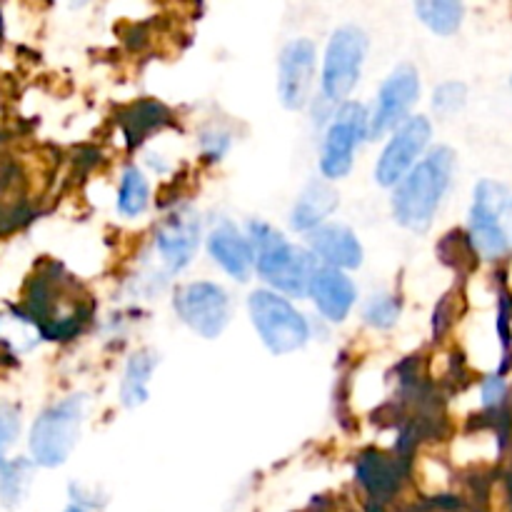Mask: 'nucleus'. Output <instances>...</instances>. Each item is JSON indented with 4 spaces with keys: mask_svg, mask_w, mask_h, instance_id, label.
<instances>
[{
    "mask_svg": "<svg viewBox=\"0 0 512 512\" xmlns=\"http://www.w3.org/2000/svg\"><path fill=\"white\" fill-rule=\"evenodd\" d=\"M455 153L450 148H435L425 160H420L403 178L393 195V213L403 228L423 233L430 228L453 178Z\"/></svg>",
    "mask_w": 512,
    "mask_h": 512,
    "instance_id": "1",
    "label": "nucleus"
},
{
    "mask_svg": "<svg viewBox=\"0 0 512 512\" xmlns=\"http://www.w3.org/2000/svg\"><path fill=\"white\" fill-rule=\"evenodd\" d=\"M250 240H253L255 263L258 273L288 295H308L313 275L318 273L313 253L290 245L278 230L265 223H250Z\"/></svg>",
    "mask_w": 512,
    "mask_h": 512,
    "instance_id": "2",
    "label": "nucleus"
},
{
    "mask_svg": "<svg viewBox=\"0 0 512 512\" xmlns=\"http://www.w3.org/2000/svg\"><path fill=\"white\" fill-rule=\"evenodd\" d=\"M85 400L83 395H73L60 403L50 405L35 420L33 433H30V453L35 463L43 468H58L73 453L78 443L80 423H83Z\"/></svg>",
    "mask_w": 512,
    "mask_h": 512,
    "instance_id": "3",
    "label": "nucleus"
},
{
    "mask_svg": "<svg viewBox=\"0 0 512 512\" xmlns=\"http://www.w3.org/2000/svg\"><path fill=\"white\" fill-rule=\"evenodd\" d=\"M250 318L270 353H293L308 343L310 330L303 315L270 290H255L250 295Z\"/></svg>",
    "mask_w": 512,
    "mask_h": 512,
    "instance_id": "4",
    "label": "nucleus"
},
{
    "mask_svg": "<svg viewBox=\"0 0 512 512\" xmlns=\"http://www.w3.org/2000/svg\"><path fill=\"white\" fill-rule=\"evenodd\" d=\"M365 50H368V38L363 30L355 25L335 30L323 65V98L328 103L348 98L350 90L355 88L360 68H363Z\"/></svg>",
    "mask_w": 512,
    "mask_h": 512,
    "instance_id": "5",
    "label": "nucleus"
},
{
    "mask_svg": "<svg viewBox=\"0 0 512 512\" xmlns=\"http://www.w3.org/2000/svg\"><path fill=\"white\" fill-rule=\"evenodd\" d=\"M370 118L365 108L358 103H345L335 113L333 125L325 135L323 158H320V170L325 178H343L353 168V155L360 140L368 138Z\"/></svg>",
    "mask_w": 512,
    "mask_h": 512,
    "instance_id": "6",
    "label": "nucleus"
},
{
    "mask_svg": "<svg viewBox=\"0 0 512 512\" xmlns=\"http://www.w3.org/2000/svg\"><path fill=\"white\" fill-rule=\"evenodd\" d=\"M175 310L203 338H218L230 320L228 295L215 283H190L175 293Z\"/></svg>",
    "mask_w": 512,
    "mask_h": 512,
    "instance_id": "7",
    "label": "nucleus"
},
{
    "mask_svg": "<svg viewBox=\"0 0 512 512\" xmlns=\"http://www.w3.org/2000/svg\"><path fill=\"white\" fill-rule=\"evenodd\" d=\"M510 200V190L495 180H483L475 188V203L470 210V228H473V240L485 255L498 258L508 253L510 243L500 228V213Z\"/></svg>",
    "mask_w": 512,
    "mask_h": 512,
    "instance_id": "8",
    "label": "nucleus"
},
{
    "mask_svg": "<svg viewBox=\"0 0 512 512\" xmlns=\"http://www.w3.org/2000/svg\"><path fill=\"white\" fill-rule=\"evenodd\" d=\"M418 93L420 75L413 65H400L398 70H393V75L380 88L378 105H375V113L368 125V138L378 140L393 128H398L405 115H408V110L413 108Z\"/></svg>",
    "mask_w": 512,
    "mask_h": 512,
    "instance_id": "9",
    "label": "nucleus"
},
{
    "mask_svg": "<svg viewBox=\"0 0 512 512\" xmlns=\"http://www.w3.org/2000/svg\"><path fill=\"white\" fill-rule=\"evenodd\" d=\"M428 140H430L428 118L405 120V123L398 128V133L393 135V140L388 143V148H385L383 155H380L378 168H375V180H378L383 188L403 183L405 173L413 168L415 158L423 153Z\"/></svg>",
    "mask_w": 512,
    "mask_h": 512,
    "instance_id": "10",
    "label": "nucleus"
},
{
    "mask_svg": "<svg viewBox=\"0 0 512 512\" xmlns=\"http://www.w3.org/2000/svg\"><path fill=\"white\" fill-rule=\"evenodd\" d=\"M315 73V45L310 40H290L280 53L278 63V93L288 110H300L308 105Z\"/></svg>",
    "mask_w": 512,
    "mask_h": 512,
    "instance_id": "11",
    "label": "nucleus"
},
{
    "mask_svg": "<svg viewBox=\"0 0 512 512\" xmlns=\"http://www.w3.org/2000/svg\"><path fill=\"white\" fill-rule=\"evenodd\" d=\"M198 240L200 223L193 213H175L173 218H168L160 225L158 235H155L158 253L163 255L165 265H168L173 273L188 268L195 250H198Z\"/></svg>",
    "mask_w": 512,
    "mask_h": 512,
    "instance_id": "12",
    "label": "nucleus"
},
{
    "mask_svg": "<svg viewBox=\"0 0 512 512\" xmlns=\"http://www.w3.org/2000/svg\"><path fill=\"white\" fill-rule=\"evenodd\" d=\"M310 295L320 313L333 323L348 318L350 308L355 303V285L343 270L338 268H318L310 283Z\"/></svg>",
    "mask_w": 512,
    "mask_h": 512,
    "instance_id": "13",
    "label": "nucleus"
},
{
    "mask_svg": "<svg viewBox=\"0 0 512 512\" xmlns=\"http://www.w3.org/2000/svg\"><path fill=\"white\" fill-rule=\"evenodd\" d=\"M208 250L213 255L215 263L235 280H248L250 270H253L255 263V253L253 245L248 240H243L238 235V230L233 225H220L210 233L208 240Z\"/></svg>",
    "mask_w": 512,
    "mask_h": 512,
    "instance_id": "14",
    "label": "nucleus"
},
{
    "mask_svg": "<svg viewBox=\"0 0 512 512\" xmlns=\"http://www.w3.org/2000/svg\"><path fill=\"white\" fill-rule=\"evenodd\" d=\"M310 245L323 260H328L330 268H358L363 263V248L353 230L345 225H323V228L310 233Z\"/></svg>",
    "mask_w": 512,
    "mask_h": 512,
    "instance_id": "15",
    "label": "nucleus"
},
{
    "mask_svg": "<svg viewBox=\"0 0 512 512\" xmlns=\"http://www.w3.org/2000/svg\"><path fill=\"white\" fill-rule=\"evenodd\" d=\"M335 208H338V193H335L333 185H328L325 180H310L300 193L298 203H295L290 223L295 230H310L320 220L328 218Z\"/></svg>",
    "mask_w": 512,
    "mask_h": 512,
    "instance_id": "16",
    "label": "nucleus"
},
{
    "mask_svg": "<svg viewBox=\"0 0 512 512\" xmlns=\"http://www.w3.org/2000/svg\"><path fill=\"white\" fill-rule=\"evenodd\" d=\"M155 368H158V355L153 350H140L130 358L123 388H120V400H123L125 408H138L148 400V380Z\"/></svg>",
    "mask_w": 512,
    "mask_h": 512,
    "instance_id": "17",
    "label": "nucleus"
},
{
    "mask_svg": "<svg viewBox=\"0 0 512 512\" xmlns=\"http://www.w3.org/2000/svg\"><path fill=\"white\" fill-rule=\"evenodd\" d=\"M415 13L423 18V23L430 30L440 35H450L458 30L460 20H463V5L460 3H445V0H433V3H418Z\"/></svg>",
    "mask_w": 512,
    "mask_h": 512,
    "instance_id": "18",
    "label": "nucleus"
},
{
    "mask_svg": "<svg viewBox=\"0 0 512 512\" xmlns=\"http://www.w3.org/2000/svg\"><path fill=\"white\" fill-rule=\"evenodd\" d=\"M148 208V183H145L143 173L138 168H128L120 180V195H118V210L128 218L140 215Z\"/></svg>",
    "mask_w": 512,
    "mask_h": 512,
    "instance_id": "19",
    "label": "nucleus"
},
{
    "mask_svg": "<svg viewBox=\"0 0 512 512\" xmlns=\"http://www.w3.org/2000/svg\"><path fill=\"white\" fill-rule=\"evenodd\" d=\"M28 473H30V465L23 463V460H20V463L5 465L3 473H0V498H3L5 505L18 503Z\"/></svg>",
    "mask_w": 512,
    "mask_h": 512,
    "instance_id": "20",
    "label": "nucleus"
},
{
    "mask_svg": "<svg viewBox=\"0 0 512 512\" xmlns=\"http://www.w3.org/2000/svg\"><path fill=\"white\" fill-rule=\"evenodd\" d=\"M398 315V300L390 298V295H375V298H370V303L365 305V320H368L373 328H390V325H395Z\"/></svg>",
    "mask_w": 512,
    "mask_h": 512,
    "instance_id": "21",
    "label": "nucleus"
},
{
    "mask_svg": "<svg viewBox=\"0 0 512 512\" xmlns=\"http://www.w3.org/2000/svg\"><path fill=\"white\" fill-rule=\"evenodd\" d=\"M465 100V85L463 83H445L435 90L433 105L438 113L448 115L453 110H458Z\"/></svg>",
    "mask_w": 512,
    "mask_h": 512,
    "instance_id": "22",
    "label": "nucleus"
},
{
    "mask_svg": "<svg viewBox=\"0 0 512 512\" xmlns=\"http://www.w3.org/2000/svg\"><path fill=\"white\" fill-rule=\"evenodd\" d=\"M20 430V413L8 403H0V450L15 440Z\"/></svg>",
    "mask_w": 512,
    "mask_h": 512,
    "instance_id": "23",
    "label": "nucleus"
},
{
    "mask_svg": "<svg viewBox=\"0 0 512 512\" xmlns=\"http://www.w3.org/2000/svg\"><path fill=\"white\" fill-rule=\"evenodd\" d=\"M503 395H505V383H503V380H500V378H490L488 383H485V390H483L485 403L495 405L500 398H503Z\"/></svg>",
    "mask_w": 512,
    "mask_h": 512,
    "instance_id": "24",
    "label": "nucleus"
},
{
    "mask_svg": "<svg viewBox=\"0 0 512 512\" xmlns=\"http://www.w3.org/2000/svg\"><path fill=\"white\" fill-rule=\"evenodd\" d=\"M500 228H503L505 238H508V243L512 245V195L508 203H505L503 213H500Z\"/></svg>",
    "mask_w": 512,
    "mask_h": 512,
    "instance_id": "25",
    "label": "nucleus"
},
{
    "mask_svg": "<svg viewBox=\"0 0 512 512\" xmlns=\"http://www.w3.org/2000/svg\"><path fill=\"white\" fill-rule=\"evenodd\" d=\"M65 512H85V510L83 508H75V505H73V508H68Z\"/></svg>",
    "mask_w": 512,
    "mask_h": 512,
    "instance_id": "26",
    "label": "nucleus"
},
{
    "mask_svg": "<svg viewBox=\"0 0 512 512\" xmlns=\"http://www.w3.org/2000/svg\"><path fill=\"white\" fill-rule=\"evenodd\" d=\"M3 468H5V463H3V458H0V473H3Z\"/></svg>",
    "mask_w": 512,
    "mask_h": 512,
    "instance_id": "27",
    "label": "nucleus"
}]
</instances>
